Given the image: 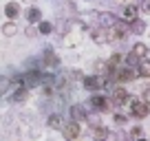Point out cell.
I'll return each instance as SVG.
<instances>
[{"label": "cell", "mask_w": 150, "mask_h": 141, "mask_svg": "<svg viewBox=\"0 0 150 141\" xmlns=\"http://www.w3.org/2000/svg\"><path fill=\"white\" fill-rule=\"evenodd\" d=\"M93 104H95V108H104V106H106V102H104L102 97H95V99H93Z\"/></svg>", "instance_id": "2"}, {"label": "cell", "mask_w": 150, "mask_h": 141, "mask_svg": "<svg viewBox=\"0 0 150 141\" xmlns=\"http://www.w3.org/2000/svg\"><path fill=\"white\" fill-rule=\"evenodd\" d=\"M126 16H128V20H132V16H135V9H126Z\"/></svg>", "instance_id": "8"}, {"label": "cell", "mask_w": 150, "mask_h": 141, "mask_svg": "<svg viewBox=\"0 0 150 141\" xmlns=\"http://www.w3.org/2000/svg\"><path fill=\"white\" fill-rule=\"evenodd\" d=\"M7 13H9V16H16V13H18V7H16V5H9V7H7Z\"/></svg>", "instance_id": "4"}, {"label": "cell", "mask_w": 150, "mask_h": 141, "mask_svg": "<svg viewBox=\"0 0 150 141\" xmlns=\"http://www.w3.org/2000/svg\"><path fill=\"white\" fill-rule=\"evenodd\" d=\"M29 16H31V20H38V16H40V13H38L35 9H31V13H29Z\"/></svg>", "instance_id": "9"}, {"label": "cell", "mask_w": 150, "mask_h": 141, "mask_svg": "<svg viewBox=\"0 0 150 141\" xmlns=\"http://www.w3.org/2000/svg\"><path fill=\"white\" fill-rule=\"evenodd\" d=\"M77 135V126H69L66 128V137H75Z\"/></svg>", "instance_id": "3"}, {"label": "cell", "mask_w": 150, "mask_h": 141, "mask_svg": "<svg viewBox=\"0 0 150 141\" xmlns=\"http://www.w3.org/2000/svg\"><path fill=\"white\" fill-rule=\"evenodd\" d=\"M124 97H126V93H124V90H117V93H115V99H117V102H119V99H124Z\"/></svg>", "instance_id": "6"}, {"label": "cell", "mask_w": 150, "mask_h": 141, "mask_svg": "<svg viewBox=\"0 0 150 141\" xmlns=\"http://www.w3.org/2000/svg\"><path fill=\"white\" fill-rule=\"evenodd\" d=\"M132 106H135V108H132V110H135V115H146V113H148V108H146L141 102H135Z\"/></svg>", "instance_id": "1"}, {"label": "cell", "mask_w": 150, "mask_h": 141, "mask_svg": "<svg viewBox=\"0 0 150 141\" xmlns=\"http://www.w3.org/2000/svg\"><path fill=\"white\" fill-rule=\"evenodd\" d=\"M144 51H146L144 44H137V47H135V53H139V55H144Z\"/></svg>", "instance_id": "5"}, {"label": "cell", "mask_w": 150, "mask_h": 141, "mask_svg": "<svg viewBox=\"0 0 150 141\" xmlns=\"http://www.w3.org/2000/svg\"><path fill=\"white\" fill-rule=\"evenodd\" d=\"M13 31H16L13 24H5V33H13Z\"/></svg>", "instance_id": "7"}]
</instances>
